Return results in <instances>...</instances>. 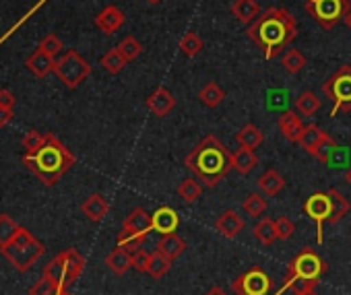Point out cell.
Returning a JSON list of instances; mask_svg holds the SVG:
<instances>
[{
    "instance_id": "6da1fadb",
    "label": "cell",
    "mask_w": 351,
    "mask_h": 295,
    "mask_svg": "<svg viewBox=\"0 0 351 295\" xmlns=\"http://www.w3.org/2000/svg\"><path fill=\"white\" fill-rule=\"evenodd\" d=\"M246 36L263 50L267 60H273L298 38V23L287 9L271 7L248 25Z\"/></svg>"
},
{
    "instance_id": "7a4b0ae2",
    "label": "cell",
    "mask_w": 351,
    "mask_h": 295,
    "mask_svg": "<svg viewBox=\"0 0 351 295\" xmlns=\"http://www.w3.org/2000/svg\"><path fill=\"white\" fill-rule=\"evenodd\" d=\"M184 166L207 188L217 186L234 168V159L228 146L213 134L205 136L186 155Z\"/></svg>"
},
{
    "instance_id": "3957f363",
    "label": "cell",
    "mask_w": 351,
    "mask_h": 295,
    "mask_svg": "<svg viewBox=\"0 0 351 295\" xmlns=\"http://www.w3.org/2000/svg\"><path fill=\"white\" fill-rule=\"evenodd\" d=\"M23 166L40 178L44 186H54L75 166V155L54 134H46V142L36 153L23 155Z\"/></svg>"
},
{
    "instance_id": "277c9868",
    "label": "cell",
    "mask_w": 351,
    "mask_h": 295,
    "mask_svg": "<svg viewBox=\"0 0 351 295\" xmlns=\"http://www.w3.org/2000/svg\"><path fill=\"white\" fill-rule=\"evenodd\" d=\"M324 272H326V262L314 250L306 248L289 262L285 283L273 295H283V291H287V289L298 291V289H306V287H316Z\"/></svg>"
},
{
    "instance_id": "5b68a950",
    "label": "cell",
    "mask_w": 351,
    "mask_h": 295,
    "mask_svg": "<svg viewBox=\"0 0 351 295\" xmlns=\"http://www.w3.org/2000/svg\"><path fill=\"white\" fill-rule=\"evenodd\" d=\"M85 268V258L77 248H69L60 254H56L44 268V277L56 287V289H69Z\"/></svg>"
},
{
    "instance_id": "8992f818",
    "label": "cell",
    "mask_w": 351,
    "mask_h": 295,
    "mask_svg": "<svg viewBox=\"0 0 351 295\" xmlns=\"http://www.w3.org/2000/svg\"><path fill=\"white\" fill-rule=\"evenodd\" d=\"M0 250H3V256L21 272L32 268L36 264V260L40 256H44V252H46L44 244L38 238H34L32 231H27L25 227H21L17 231V235Z\"/></svg>"
},
{
    "instance_id": "52a82bcc",
    "label": "cell",
    "mask_w": 351,
    "mask_h": 295,
    "mask_svg": "<svg viewBox=\"0 0 351 295\" xmlns=\"http://www.w3.org/2000/svg\"><path fill=\"white\" fill-rule=\"evenodd\" d=\"M149 231H153V217L145 209L138 207V209L130 211L128 217L124 219L122 229L118 233V246L124 248L126 252L134 254L136 250H141Z\"/></svg>"
},
{
    "instance_id": "ba28073f",
    "label": "cell",
    "mask_w": 351,
    "mask_h": 295,
    "mask_svg": "<svg viewBox=\"0 0 351 295\" xmlns=\"http://www.w3.org/2000/svg\"><path fill=\"white\" fill-rule=\"evenodd\" d=\"M322 91L332 101V107L328 112L330 118H335L339 112H351V66L343 64L341 68H337L322 83Z\"/></svg>"
},
{
    "instance_id": "9c48e42d",
    "label": "cell",
    "mask_w": 351,
    "mask_h": 295,
    "mask_svg": "<svg viewBox=\"0 0 351 295\" xmlns=\"http://www.w3.org/2000/svg\"><path fill=\"white\" fill-rule=\"evenodd\" d=\"M308 15L322 27V29H332L339 21L345 19L349 11L347 0H304Z\"/></svg>"
},
{
    "instance_id": "30bf717a",
    "label": "cell",
    "mask_w": 351,
    "mask_h": 295,
    "mask_svg": "<svg viewBox=\"0 0 351 295\" xmlns=\"http://www.w3.org/2000/svg\"><path fill=\"white\" fill-rule=\"evenodd\" d=\"M54 75L64 83L69 89H77L89 75H91V64L77 52V50H66L64 56L56 62Z\"/></svg>"
},
{
    "instance_id": "8fae6325",
    "label": "cell",
    "mask_w": 351,
    "mask_h": 295,
    "mask_svg": "<svg viewBox=\"0 0 351 295\" xmlns=\"http://www.w3.org/2000/svg\"><path fill=\"white\" fill-rule=\"evenodd\" d=\"M302 211L316 221V242L318 246L324 242V221L330 219L332 215V207H330V196L328 192H316L312 196H308L302 205Z\"/></svg>"
},
{
    "instance_id": "7c38bea8",
    "label": "cell",
    "mask_w": 351,
    "mask_h": 295,
    "mask_svg": "<svg viewBox=\"0 0 351 295\" xmlns=\"http://www.w3.org/2000/svg\"><path fill=\"white\" fill-rule=\"evenodd\" d=\"M271 277L263 268H250L248 272L240 274L236 281H232V289L238 295H267L271 291Z\"/></svg>"
},
{
    "instance_id": "4fadbf2b",
    "label": "cell",
    "mask_w": 351,
    "mask_h": 295,
    "mask_svg": "<svg viewBox=\"0 0 351 295\" xmlns=\"http://www.w3.org/2000/svg\"><path fill=\"white\" fill-rule=\"evenodd\" d=\"M147 107L151 110L153 116L157 118H165L173 107H176V97L171 95L169 89L165 87H157L149 97H147Z\"/></svg>"
},
{
    "instance_id": "5bb4252c",
    "label": "cell",
    "mask_w": 351,
    "mask_h": 295,
    "mask_svg": "<svg viewBox=\"0 0 351 295\" xmlns=\"http://www.w3.org/2000/svg\"><path fill=\"white\" fill-rule=\"evenodd\" d=\"M124 21H126L124 13H122L118 7L110 5V7H106V9L95 17V27L101 29L104 34L112 36V34H116V31L124 25Z\"/></svg>"
},
{
    "instance_id": "9a60e30c",
    "label": "cell",
    "mask_w": 351,
    "mask_h": 295,
    "mask_svg": "<svg viewBox=\"0 0 351 295\" xmlns=\"http://www.w3.org/2000/svg\"><path fill=\"white\" fill-rule=\"evenodd\" d=\"M153 231L165 235V233H173L180 225V217L171 207H159L153 215Z\"/></svg>"
},
{
    "instance_id": "2e32d148",
    "label": "cell",
    "mask_w": 351,
    "mask_h": 295,
    "mask_svg": "<svg viewBox=\"0 0 351 295\" xmlns=\"http://www.w3.org/2000/svg\"><path fill=\"white\" fill-rule=\"evenodd\" d=\"M56 62H58V60H54V56H50V54L44 52L42 48H38V50L25 60V66H27L36 77L44 79V77H48V75H52V73L56 70Z\"/></svg>"
},
{
    "instance_id": "e0dca14e",
    "label": "cell",
    "mask_w": 351,
    "mask_h": 295,
    "mask_svg": "<svg viewBox=\"0 0 351 295\" xmlns=\"http://www.w3.org/2000/svg\"><path fill=\"white\" fill-rule=\"evenodd\" d=\"M277 126H279V132L289 140V142H300V136L304 132V124L300 120V116L291 110L287 112H281L279 120H277Z\"/></svg>"
},
{
    "instance_id": "ac0fdd59",
    "label": "cell",
    "mask_w": 351,
    "mask_h": 295,
    "mask_svg": "<svg viewBox=\"0 0 351 295\" xmlns=\"http://www.w3.org/2000/svg\"><path fill=\"white\" fill-rule=\"evenodd\" d=\"M81 211H83V215H85L89 221L99 223V221L108 215L110 205H108V201H106L99 192H93V194H89V196L83 201Z\"/></svg>"
},
{
    "instance_id": "d6986e66",
    "label": "cell",
    "mask_w": 351,
    "mask_h": 295,
    "mask_svg": "<svg viewBox=\"0 0 351 295\" xmlns=\"http://www.w3.org/2000/svg\"><path fill=\"white\" fill-rule=\"evenodd\" d=\"M215 227H217V231H219L221 235L234 240V238L244 229V219H242L236 211L228 209V211H223V213L217 217Z\"/></svg>"
},
{
    "instance_id": "ffe728a7",
    "label": "cell",
    "mask_w": 351,
    "mask_h": 295,
    "mask_svg": "<svg viewBox=\"0 0 351 295\" xmlns=\"http://www.w3.org/2000/svg\"><path fill=\"white\" fill-rule=\"evenodd\" d=\"M230 11L244 25H252L261 17V7H258L256 0H234Z\"/></svg>"
},
{
    "instance_id": "44dd1931",
    "label": "cell",
    "mask_w": 351,
    "mask_h": 295,
    "mask_svg": "<svg viewBox=\"0 0 351 295\" xmlns=\"http://www.w3.org/2000/svg\"><path fill=\"white\" fill-rule=\"evenodd\" d=\"M326 136H328V132H324V130L318 128L316 124H308V126H304V132H302V136H300V146H302V149H304L308 155L314 157L316 149H318L320 142H322Z\"/></svg>"
},
{
    "instance_id": "7402d4cb",
    "label": "cell",
    "mask_w": 351,
    "mask_h": 295,
    "mask_svg": "<svg viewBox=\"0 0 351 295\" xmlns=\"http://www.w3.org/2000/svg\"><path fill=\"white\" fill-rule=\"evenodd\" d=\"M258 188L265 196H275L285 188V178L277 172V170H267L265 174H261L258 178Z\"/></svg>"
},
{
    "instance_id": "603a6c76",
    "label": "cell",
    "mask_w": 351,
    "mask_h": 295,
    "mask_svg": "<svg viewBox=\"0 0 351 295\" xmlns=\"http://www.w3.org/2000/svg\"><path fill=\"white\" fill-rule=\"evenodd\" d=\"M106 264L110 266V270H112V272H116V274H124L128 268H132V254H130V252H126L124 248L116 246V248L108 254Z\"/></svg>"
},
{
    "instance_id": "cb8c5ba5",
    "label": "cell",
    "mask_w": 351,
    "mask_h": 295,
    "mask_svg": "<svg viewBox=\"0 0 351 295\" xmlns=\"http://www.w3.org/2000/svg\"><path fill=\"white\" fill-rule=\"evenodd\" d=\"M157 248L161 252H165L171 260L178 258L184 250H186V242L178 235V233H165L161 235V240L157 242Z\"/></svg>"
},
{
    "instance_id": "d4e9b609",
    "label": "cell",
    "mask_w": 351,
    "mask_h": 295,
    "mask_svg": "<svg viewBox=\"0 0 351 295\" xmlns=\"http://www.w3.org/2000/svg\"><path fill=\"white\" fill-rule=\"evenodd\" d=\"M236 140H238L240 146H244V149H252V151H254L256 146L263 144V132H261L258 126L246 124V126H242L240 132L236 134Z\"/></svg>"
},
{
    "instance_id": "484cf974",
    "label": "cell",
    "mask_w": 351,
    "mask_h": 295,
    "mask_svg": "<svg viewBox=\"0 0 351 295\" xmlns=\"http://www.w3.org/2000/svg\"><path fill=\"white\" fill-rule=\"evenodd\" d=\"M265 105H267V110H271V112H287V105H289V91L283 89V87H271V89H267Z\"/></svg>"
},
{
    "instance_id": "4316f807",
    "label": "cell",
    "mask_w": 351,
    "mask_h": 295,
    "mask_svg": "<svg viewBox=\"0 0 351 295\" xmlns=\"http://www.w3.org/2000/svg\"><path fill=\"white\" fill-rule=\"evenodd\" d=\"M232 159H234V170L236 172H240L242 176H246V174H250L256 166H258V157H256V153L252 151V149H238L234 155H232Z\"/></svg>"
},
{
    "instance_id": "83f0119b",
    "label": "cell",
    "mask_w": 351,
    "mask_h": 295,
    "mask_svg": "<svg viewBox=\"0 0 351 295\" xmlns=\"http://www.w3.org/2000/svg\"><path fill=\"white\" fill-rule=\"evenodd\" d=\"M349 162H351V151H349V146L345 144H335L332 146V151L324 157V166L328 168H335V170H343V168H349Z\"/></svg>"
},
{
    "instance_id": "f1b7e54d",
    "label": "cell",
    "mask_w": 351,
    "mask_h": 295,
    "mask_svg": "<svg viewBox=\"0 0 351 295\" xmlns=\"http://www.w3.org/2000/svg\"><path fill=\"white\" fill-rule=\"evenodd\" d=\"M171 266V258L161 252L159 248L151 252V260H149V268H147V274H151L153 279H161Z\"/></svg>"
},
{
    "instance_id": "f546056e",
    "label": "cell",
    "mask_w": 351,
    "mask_h": 295,
    "mask_svg": "<svg viewBox=\"0 0 351 295\" xmlns=\"http://www.w3.org/2000/svg\"><path fill=\"white\" fill-rule=\"evenodd\" d=\"M293 105H295V110H298L300 114H304V116H314V114L322 107V101L316 97V93L304 91V93H300V95L295 97Z\"/></svg>"
},
{
    "instance_id": "4dcf8cb0",
    "label": "cell",
    "mask_w": 351,
    "mask_h": 295,
    "mask_svg": "<svg viewBox=\"0 0 351 295\" xmlns=\"http://www.w3.org/2000/svg\"><path fill=\"white\" fill-rule=\"evenodd\" d=\"M328 196H330V207H332V215H330V223H339L349 211H351V205H349V201L337 190V188H330L328 190Z\"/></svg>"
},
{
    "instance_id": "1f68e13d",
    "label": "cell",
    "mask_w": 351,
    "mask_h": 295,
    "mask_svg": "<svg viewBox=\"0 0 351 295\" xmlns=\"http://www.w3.org/2000/svg\"><path fill=\"white\" fill-rule=\"evenodd\" d=\"M254 238L263 244V246H273L277 238V229H275V221L265 217L254 225Z\"/></svg>"
},
{
    "instance_id": "d6a6232c",
    "label": "cell",
    "mask_w": 351,
    "mask_h": 295,
    "mask_svg": "<svg viewBox=\"0 0 351 295\" xmlns=\"http://www.w3.org/2000/svg\"><path fill=\"white\" fill-rule=\"evenodd\" d=\"M199 99L203 105L207 107H217L223 99H226V91L217 85V83H207L201 91H199Z\"/></svg>"
},
{
    "instance_id": "836d02e7",
    "label": "cell",
    "mask_w": 351,
    "mask_h": 295,
    "mask_svg": "<svg viewBox=\"0 0 351 295\" xmlns=\"http://www.w3.org/2000/svg\"><path fill=\"white\" fill-rule=\"evenodd\" d=\"M101 66L110 73V75H118V73H122V68L128 64V60L122 56V52L118 50V48H112V50H108L104 56H101Z\"/></svg>"
},
{
    "instance_id": "e575fe53",
    "label": "cell",
    "mask_w": 351,
    "mask_h": 295,
    "mask_svg": "<svg viewBox=\"0 0 351 295\" xmlns=\"http://www.w3.org/2000/svg\"><path fill=\"white\" fill-rule=\"evenodd\" d=\"M201 192H203V184H199L197 178H186L178 186V196L189 205H193L201 196Z\"/></svg>"
},
{
    "instance_id": "d590c367",
    "label": "cell",
    "mask_w": 351,
    "mask_h": 295,
    "mask_svg": "<svg viewBox=\"0 0 351 295\" xmlns=\"http://www.w3.org/2000/svg\"><path fill=\"white\" fill-rule=\"evenodd\" d=\"M242 211L250 217H261L267 211V201L263 198V194L258 192H250L244 203H242Z\"/></svg>"
},
{
    "instance_id": "8d00e7d4",
    "label": "cell",
    "mask_w": 351,
    "mask_h": 295,
    "mask_svg": "<svg viewBox=\"0 0 351 295\" xmlns=\"http://www.w3.org/2000/svg\"><path fill=\"white\" fill-rule=\"evenodd\" d=\"M203 48H205V44H203L201 36H197L195 31L186 34V36L180 40V52H182L186 58H193V56L201 54V50H203Z\"/></svg>"
},
{
    "instance_id": "74e56055",
    "label": "cell",
    "mask_w": 351,
    "mask_h": 295,
    "mask_svg": "<svg viewBox=\"0 0 351 295\" xmlns=\"http://www.w3.org/2000/svg\"><path fill=\"white\" fill-rule=\"evenodd\" d=\"M283 68L289 73V75H298L300 70H304L306 66V56L300 52V50H287L283 54Z\"/></svg>"
},
{
    "instance_id": "f35d334b",
    "label": "cell",
    "mask_w": 351,
    "mask_h": 295,
    "mask_svg": "<svg viewBox=\"0 0 351 295\" xmlns=\"http://www.w3.org/2000/svg\"><path fill=\"white\" fill-rule=\"evenodd\" d=\"M21 229V225H17L9 215H0V248H5Z\"/></svg>"
},
{
    "instance_id": "ab89813d",
    "label": "cell",
    "mask_w": 351,
    "mask_h": 295,
    "mask_svg": "<svg viewBox=\"0 0 351 295\" xmlns=\"http://www.w3.org/2000/svg\"><path fill=\"white\" fill-rule=\"evenodd\" d=\"M116 48L122 52V56H124L128 62L136 60V58L143 54V46H141V42H138L136 38H132V36H126V38H124Z\"/></svg>"
},
{
    "instance_id": "60d3db41",
    "label": "cell",
    "mask_w": 351,
    "mask_h": 295,
    "mask_svg": "<svg viewBox=\"0 0 351 295\" xmlns=\"http://www.w3.org/2000/svg\"><path fill=\"white\" fill-rule=\"evenodd\" d=\"M46 3H50V0H40V3H38V5H34V7H32V9H29V11H27V13H25V15H23V17H21V19H19V21L13 25V27H9V29L3 34V38H0V46H3V44H5V42H7V40H9V38H11V36H13V34H15V31H17V29H19V27H21L25 21H27V19H32V17H34V15H36V13L42 9Z\"/></svg>"
},
{
    "instance_id": "b9f144b4",
    "label": "cell",
    "mask_w": 351,
    "mask_h": 295,
    "mask_svg": "<svg viewBox=\"0 0 351 295\" xmlns=\"http://www.w3.org/2000/svg\"><path fill=\"white\" fill-rule=\"evenodd\" d=\"M44 142H46V134H42L38 130H29L23 136V149H25V153H36Z\"/></svg>"
},
{
    "instance_id": "7bdbcfd3",
    "label": "cell",
    "mask_w": 351,
    "mask_h": 295,
    "mask_svg": "<svg viewBox=\"0 0 351 295\" xmlns=\"http://www.w3.org/2000/svg\"><path fill=\"white\" fill-rule=\"evenodd\" d=\"M275 229H277V238H279V240H289V238L295 233L293 221H291L289 217H285V215H281V217L275 219Z\"/></svg>"
},
{
    "instance_id": "ee69618b",
    "label": "cell",
    "mask_w": 351,
    "mask_h": 295,
    "mask_svg": "<svg viewBox=\"0 0 351 295\" xmlns=\"http://www.w3.org/2000/svg\"><path fill=\"white\" fill-rule=\"evenodd\" d=\"M40 48H42L44 52H48L50 56H54V58H56V54H60V50H62V42H60V38H58V36L48 34V36L40 42Z\"/></svg>"
},
{
    "instance_id": "f6af8a7d",
    "label": "cell",
    "mask_w": 351,
    "mask_h": 295,
    "mask_svg": "<svg viewBox=\"0 0 351 295\" xmlns=\"http://www.w3.org/2000/svg\"><path fill=\"white\" fill-rule=\"evenodd\" d=\"M149 260H151V254L145 252V250L141 248V250H136V252L132 254V268H134L136 272H147Z\"/></svg>"
},
{
    "instance_id": "bcb514c9",
    "label": "cell",
    "mask_w": 351,
    "mask_h": 295,
    "mask_svg": "<svg viewBox=\"0 0 351 295\" xmlns=\"http://www.w3.org/2000/svg\"><path fill=\"white\" fill-rule=\"evenodd\" d=\"M56 291V287L46 279V277H42L32 289H29V295H50V293H54Z\"/></svg>"
},
{
    "instance_id": "7dc6e473",
    "label": "cell",
    "mask_w": 351,
    "mask_h": 295,
    "mask_svg": "<svg viewBox=\"0 0 351 295\" xmlns=\"http://www.w3.org/2000/svg\"><path fill=\"white\" fill-rule=\"evenodd\" d=\"M15 95L9 91V89H0V107H9V110H13L15 107Z\"/></svg>"
},
{
    "instance_id": "c3c4849f",
    "label": "cell",
    "mask_w": 351,
    "mask_h": 295,
    "mask_svg": "<svg viewBox=\"0 0 351 295\" xmlns=\"http://www.w3.org/2000/svg\"><path fill=\"white\" fill-rule=\"evenodd\" d=\"M15 112L9 110V107H0V128H5L11 120H13Z\"/></svg>"
},
{
    "instance_id": "681fc988",
    "label": "cell",
    "mask_w": 351,
    "mask_h": 295,
    "mask_svg": "<svg viewBox=\"0 0 351 295\" xmlns=\"http://www.w3.org/2000/svg\"><path fill=\"white\" fill-rule=\"evenodd\" d=\"M293 295H318V293L314 291V287H306V289H298V291H293Z\"/></svg>"
},
{
    "instance_id": "f907efd6",
    "label": "cell",
    "mask_w": 351,
    "mask_h": 295,
    "mask_svg": "<svg viewBox=\"0 0 351 295\" xmlns=\"http://www.w3.org/2000/svg\"><path fill=\"white\" fill-rule=\"evenodd\" d=\"M205 295H228V293H226V291H223L219 285H213V287H211V289H209Z\"/></svg>"
},
{
    "instance_id": "816d5d0a",
    "label": "cell",
    "mask_w": 351,
    "mask_h": 295,
    "mask_svg": "<svg viewBox=\"0 0 351 295\" xmlns=\"http://www.w3.org/2000/svg\"><path fill=\"white\" fill-rule=\"evenodd\" d=\"M343 21H345V25H347V27H349V31H351V9L347 11V15H345V19H343Z\"/></svg>"
},
{
    "instance_id": "f5cc1de1",
    "label": "cell",
    "mask_w": 351,
    "mask_h": 295,
    "mask_svg": "<svg viewBox=\"0 0 351 295\" xmlns=\"http://www.w3.org/2000/svg\"><path fill=\"white\" fill-rule=\"evenodd\" d=\"M50 295H71V293H69L66 289H56V291H54V293H50Z\"/></svg>"
},
{
    "instance_id": "db71d44e",
    "label": "cell",
    "mask_w": 351,
    "mask_h": 295,
    "mask_svg": "<svg viewBox=\"0 0 351 295\" xmlns=\"http://www.w3.org/2000/svg\"><path fill=\"white\" fill-rule=\"evenodd\" d=\"M345 180H347V182H349V184H351V168H349V170H347V174H345Z\"/></svg>"
},
{
    "instance_id": "11a10c76",
    "label": "cell",
    "mask_w": 351,
    "mask_h": 295,
    "mask_svg": "<svg viewBox=\"0 0 351 295\" xmlns=\"http://www.w3.org/2000/svg\"><path fill=\"white\" fill-rule=\"evenodd\" d=\"M147 3H149V5H159L161 0H147Z\"/></svg>"
},
{
    "instance_id": "9f6ffc18",
    "label": "cell",
    "mask_w": 351,
    "mask_h": 295,
    "mask_svg": "<svg viewBox=\"0 0 351 295\" xmlns=\"http://www.w3.org/2000/svg\"><path fill=\"white\" fill-rule=\"evenodd\" d=\"M347 3H349V5H351V0H347Z\"/></svg>"
}]
</instances>
